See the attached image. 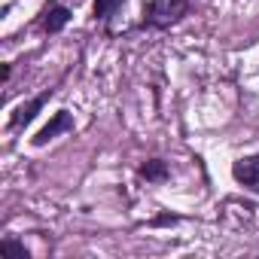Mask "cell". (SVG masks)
Wrapping results in <instances>:
<instances>
[{
  "label": "cell",
  "mask_w": 259,
  "mask_h": 259,
  "mask_svg": "<svg viewBox=\"0 0 259 259\" xmlns=\"http://www.w3.org/2000/svg\"><path fill=\"white\" fill-rule=\"evenodd\" d=\"M189 4L186 0H150L144 7V25L150 28H168L186 16Z\"/></svg>",
  "instance_id": "obj_1"
},
{
  "label": "cell",
  "mask_w": 259,
  "mask_h": 259,
  "mask_svg": "<svg viewBox=\"0 0 259 259\" xmlns=\"http://www.w3.org/2000/svg\"><path fill=\"white\" fill-rule=\"evenodd\" d=\"M61 132H73V116L67 113V110H58L52 119H49V125H43L40 132H37V138H34V147H46L52 138H58Z\"/></svg>",
  "instance_id": "obj_2"
},
{
  "label": "cell",
  "mask_w": 259,
  "mask_h": 259,
  "mask_svg": "<svg viewBox=\"0 0 259 259\" xmlns=\"http://www.w3.org/2000/svg\"><path fill=\"white\" fill-rule=\"evenodd\" d=\"M232 174L238 183L244 186H259V156H247V159H238L232 165Z\"/></svg>",
  "instance_id": "obj_3"
},
{
  "label": "cell",
  "mask_w": 259,
  "mask_h": 259,
  "mask_svg": "<svg viewBox=\"0 0 259 259\" xmlns=\"http://www.w3.org/2000/svg\"><path fill=\"white\" fill-rule=\"evenodd\" d=\"M49 101V92H43V95H37V98H31L28 104H22L16 113H13V119H10V128H22V125H28L40 110H43V104Z\"/></svg>",
  "instance_id": "obj_4"
},
{
  "label": "cell",
  "mask_w": 259,
  "mask_h": 259,
  "mask_svg": "<svg viewBox=\"0 0 259 259\" xmlns=\"http://www.w3.org/2000/svg\"><path fill=\"white\" fill-rule=\"evenodd\" d=\"M67 22H70V10H67V7L52 4V7L43 13V31H46V34H58Z\"/></svg>",
  "instance_id": "obj_5"
},
{
  "label": "cell",
  "mask_w": 259,
  "mask_h": 259,
  "mask_svg": "<svg viewBox=\"0 0 259 259\" xmlns=\"http://www.w3.org/2000/svg\"><path fill=\"white\" fill-rule=\"evenodd\" d=\"M141 177L150 183H162V180H168V165L162 159H150L147 165H141Z\"/></svg>",
  "instance_id": "obj_6"
},
{
  "label": "cell",
  "mask_w": 259,
  "mask_h": 259,
  "mask_svg": "<svg viewBox=\"0 0 259 259\" xmlns=\"http://www.w3.org/2000/svg\"><path fill=\"white\" fill-rule=\"evenodd\" d=\"M0 256H10V259H28V250H25V244H16V241H0Z\"/></svg>",
  "instance_id": "obj_7"
},
{
  "label": "cell",
  "mask_w": 259,
  "mask_h": 259,
  "mask_svg": "<svg viewBox=\"0 0 259 259\" xmlns=\"http://www.w3.org/2000/svg\"><path fill=\"white\" fill-rule=\"evenodd\" d=\"M119 4H122V0H95V16L98 19H107Z\"/></svg>",
  "instance_id": "obj_8"
},
{
  "label": "cell",
  "mask_w": 259,
  "mask_h": 259,
  "mask_svg": "<svg viewBox=\"0 0 259 259\" xmlns=\"http://www.w3.org/2000/svg\"><path fill=\"white\" fill-rule=\"evenodd\" d=\"M174 223H177V217H174V213H162V217H156V220H153V226H174Z\"/></svg>",
  "instance_id": "obj_9"
}]
</instances>
